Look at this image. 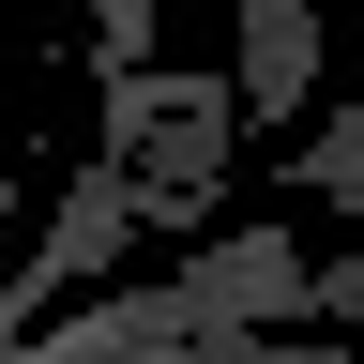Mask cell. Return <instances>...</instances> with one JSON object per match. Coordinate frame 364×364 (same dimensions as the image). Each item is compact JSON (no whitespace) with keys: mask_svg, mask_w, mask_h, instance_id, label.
I'll use <instances>...</instances> for the list:
<instances>
[{"mask_svg":"<svg viewBox=\"0 0 364 364\" xmlns=\"http://www.w3.org/2000/svg\"><path fill=\"white\" fill-rule=\"evenodd\" d=\"M318 91V0H243V31H228V122H304Z\"/></svg>","mask_w":364,"mask_h":364,"instance_id":"cell-1","label":"cell"},{"mask_svg":"<svg viewBox=\"0 0 364 364\" xmlns=\"http://www.w3.org/2000/svg\"><path fill=\"white\" fill-rule=\"evenodd\" d=\"M289 182H304V198H364V107H349V122H318L304 152H289Z\"/></svg>","mask_w":364,"mask_h":364,"instance_id":"cell-2","label":"cell"},{"mask_svg":"<svg viewBox=\"0 0 364 364\" xmlns=\"http://www.w3.org/2000/svg\"><path fill=\"white\" fill-rule=\"evenodd\" d=\"M152 61V0H91V76H136Z\"/></svg>","mask_w":364,"mask_h":364,"instance_id":"cell-3","label":"cell"}]
</instances>
